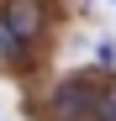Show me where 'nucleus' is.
I'll use <instances>...</instances> for the list:
<instances>
[{
  "instance_id": "f257e3e1",
  "label": "nucleus",
  "mask_w": 116,
  "mask_h": 121,
  "mask_svg": "<svg viewBox=\"0 0 116 121\" xmlns=\"http://www.w3.org/2000/svg\"><path fill=\"white\" fill-rule=\"evenodd\" d=\"M100 79L106 74H95V69L58 74L48 84V95H42V105H37L32 121H90L95 116V95H100Z\"/></svg>"
},
{
  "instance_id": "f03ea898",
  "label": "nucleus",
  "mask_w": 116,
  "mask_h": 121,
  "mask_svg": "<svg viewBox=\"0 0 116 121\" xmlns=\"http://www.w3.org/2000/svg\"><path fill=\"white\" fill-rule=\"evenodd\" d=\"M0 26L16 42H27L42 53L48 32H53V0H0Z\"/></svg>"
},
{
  "instance_id": "7ed1b4c3",
  "label": "nucleus",
  "mask_w": 116,
  "mask_h": 121,
  "mask_svg": "<svg viewBox=\"0 0 116 121\" xmlns=\"http://www.w3.org/2000/svg\"><path fill=\"white\" fill-rule=\"evenodd\" d=\"M37 48H27V42H16V37L0 26V69H5L11 79H32V69H37Z\"/></svg>"
},
{
  "instance_id": "20e7f679",
  "label": "nucleus",
  "mask_w": 116,
  "mask_h": 121,
  "mask_svg": "<svg viewBox=\"0 0 116 121\" xmlns=\"http://www.w3.org/2000/svg\"><path fill=\"white\" fill-rule=\"evenodd\" d=\"M90 121H116V74L100 79V95H95V116Z\"/></svg>"
},
{
  "instance_id": "39448f33",
  "label": "nucleus",
  "mask_w": 116,
  "mask_h": 121,
  "mask_svg": "<svg viewBox=\"0 0 116 121\" xmlns=\"http://www.w3.org/2000/svg\"><path fill=\"white\" fill-rule=\"evenodd\" d=\"M95 63L111 74V69H116V42H100V48H95Z\"/></svg>"
},
{
  "instance_id": "423d86ee",
  "label": "nucleus",
  "mask_w": 116,
  "mask_h": 121,
  "mask_svg": "<svg viewBox=\"0 0 116 121\" xmlns=\"http://www.w3.org/2000/svg\"><path fill=\"white\" fill-rule=\"evenodd\" d=\"M111 5H116V0H111Z\"/></svg>"
}]
</instances>
